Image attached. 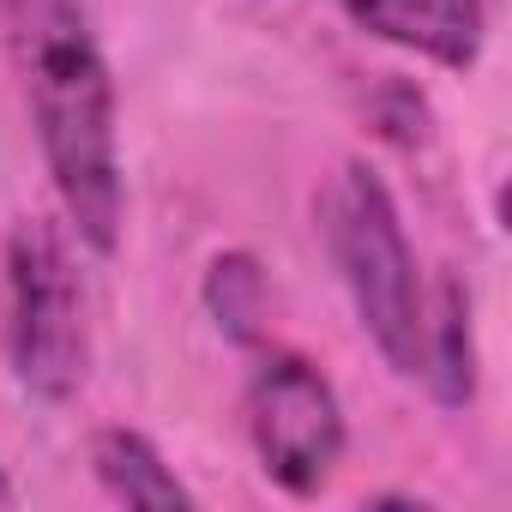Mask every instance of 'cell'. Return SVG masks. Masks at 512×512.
<instances>
[{
	"mask_svg": "<svg viewBox=\"0 0 512 512\" xmlns=\"http://www.w3.org/2000/svg\"><path fill=\"white\" fill-rule=\"evenodd\" d=\"M0 49L19 73L61 217L91 253H115L127 217L121 115L85 7L79 0H0Z\"/></svg>",
	"mask_w": 512,
	"mask_h": 512,
	"instance_id": "1",
	"label": "cell"
},
{
	"mask_svg": "<svg viewBox=\"0 0 512 512\" xmlns=\"http://www.w3.org/2000/svg\"><path fill=\"white\" fill-rule=\"evenodd\" d=\"M326 247L332 266L350 290V308L380 350V362L398 380H416L422 368V278H416V253L398 217L392 187L368 163H344L332 193L320 199Z\"/></svg>",
	"mask_w": 512,
	"mask_h": 512,
	"instance_id": "2",
	"label": "cell"
},
{
	"mask_svg": "<svg viewBox=\"0 0 512 512\" xmlns=\"http://www.w3.org/2000/svg\"><path fill=\"white\" fill-rule=\"evenodd\" d=\"M0 344L19 392L37 404H67L91 368L85 332V284L55 223L25 217L7 235L0 260Z\"/></svg>",
	"mask_w": 512,
	"mask_h": 512,
	"instance_id": "3",
	"label": "cell"
},
{
	"mask_svg": "<svg viewBox=\"0 0 512 512\" xmlns=\"http://www.w3.org/2000/svg\"><path fill=\"white\" fill-rule=\"evenodd\" d=\"M241 410H247L253 458H260V470L284 494L314 500L338 476L350 428H344V404H338L332 380L308 356L266 350L260 362H253V374H247Z\"/></svg>",
	"mask_w": 512,
	"mask_h": 512,
	"instance_id": "4",
	"label": "cell"
},
{
	"mask_svg": "<svg viewBox=\"0 0 512 512\" xmlns=\"http://www.w3.org/2000/svg\"><path fill=\"white\" fill-rule=\"evenodd\" d=\"M332 7L356 31H368L404 55H422L446 73H470L482 55V37H488L482 0H332Z\"/></svg>",
	"mask_w": 512,
	"mask_h": 512,
	"instance_id": "5",
	"label": "cell"
},
{
	"mask_svg": "<svg viewBox=\"0 0 512 512\" xmlns=\"http://www.w3.org/2000/svg\"><path fill=\"white\" fill-rule=\"evenodd\" d=\"M440 410H470L476 404V302L458 272L422 296V368Z\"/></svg>",
	"mask_w": 512,
	"mask_h": 512,
	"instance_id": "6",
	"label": "cell"
},
{
	"mask_svg": "<svg viewBox=\"0 0 512 512\" xmlns=\"http://www.w3.org/2000/svg\"><path fill=\"white\" fill-rule=\"evenodd\" d=\"M91 470H97L103 494L121 506H145V512L193 506V488L175 476V464L139 428H97L91 434Z\"/></svg>",
	"mask_w": 512,
	"mask_h": 512,
	"instance_id": "7",
	"label": "cell"
},
{
	"mask_svg": "<svg viewBox=\"0 0 512 512\" xmlns=\"http://www.w3.org/2000/svg\"><path fill=\"white\" fill-rule=\"evenodd\" d=\"M199 302H205L211 326L229 344H260V332H266V272L247 247H223L205 266Z\"/></svg>",
	"mask_w": 512,
	"mask_h": 512,
	"instance_id": "8",
	"label": "cell"
},
{
	"mask_svg": "<svg viewBox=\"0 0 512 512\" xmlns=\"http://www.w3.org/2000/svg\"><path fill=\"white\" fill-rule=\"evenodd\" d=\"M13 500H19V488L7 482V470H0V506H13Z\"/></svg>",
	"mask_w": 512,
	"mask_h": 512,
	"instance_id": "9",
	"label": "cell"
}]
</instances>
